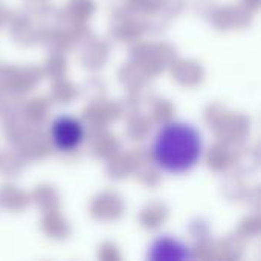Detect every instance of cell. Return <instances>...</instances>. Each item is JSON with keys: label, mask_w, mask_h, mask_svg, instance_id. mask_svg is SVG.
Listing matches in <instances>:
<instances>
[{"label": "cell", "mask_w": 261, "mask_h": 261, "mask_svg": "<svg viewBox=\"0 0 261 261\" xmlns=\"http://www.w3.org/2000/svg\"><path fill=\"white\" fill-rule=\"evenodd\" d=\"M203 151V139L199 130L188 122L165 124L153 142L156 165L167 173H185L196 167Z\"/></svg>", "instance_id": "6da1fadb"}, {"label": "cell", "mask_w": 261, "mask_h": 261, "mask_svg": "<svg viewBox=\"0 0 261 261\" xmlns=\"http://www.w3.org/2000/svg\"><path fill=\"white\" fill-rule=\"evenodd\" d=\"M52 141L54 144L63 150V151H70L75 150L84 139V128L81 122L72 116H60L54 124H52Z\"/></svg>", "instance_id": "7a4b0ae2"}, {"label": "cell", "mask_w": 261, "mask_h": 261, "mask_svg": "<svg viewBox=\"0 0 261 261\" xmlns=\"http://www.w3.org/2000/svg\"><path fill=\"white\" fill-rule=\"evenodd\" d=\"M191 252L190 248L182 243L177 239H171V237H159L156 239L148 251V258L151 260H185L190 258Z\"/></svg>", "instance_id": "3957f363"}]
</instances>
